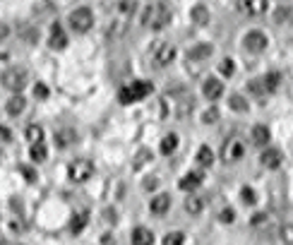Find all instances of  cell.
Listing matches in <instances>:
<instances>
[{
	"instance_id": "obj_1",
	"label": "cell",
	"mask_w": 293,
	"mask_h": 245,
	"mask_svg": "<svg viewBox=\"0 0 293 245\" xmlns=\"http://www.w3.org/2000/svg\"><path fill=\"white\" fill-rule=\"evenodd\" d=\"M195 111V99L190 91L178 89L161 99V116L164 120H185Z\"/></svg>"
},
{
	"instance_id": "obj_2",
	"label": "cell",
	"mask_w": 293,
	"mask_h": 245,
	"mask_svg": "<svg viewBox=\"0 0 293 245\" xmlns=\"http://www.w3.org/2000/svg\"><path fill=\"white\" fill-rule=\"evenodd\" d=\"M171 3L168 0H156V3H149L142 12V24L146 29H164L168 22H171Z\"/></svg>"
},
{
	"instance_id": "obj_3",
	"label": "cell",
	"mask_w": 293,
	"mask_h": 245,
	"mask_svg": "<svg viewBox=\"0 0 293 245\" xmlns=\"http://www.w3.org/2000/svg\"><path fill=\"white\" fill-rule=\"evenodd\" d=\"M135 0H120L118 5H116V17L108 22V27H106V37L108 39H118L123 37L125 31H128V24L132 15H135Z\"/></svg>"
},
{
	"instance_id": "obj_4",
	"label": "cell",
	"mask_w": 293,
	"mask_h": 245,
	"mask_svg": "<svg viewBox=\"0 0 293 245\" xmlns=\"http://www.w3.org/2000/svg\"><path fill=\"white\" fill-rule=\"evenodd\" d=\"M152 94V84L149 82H132V84H125L120 87L118 91V101L120 103H135V101L144 99Z\"/></svg>"
},
{
	"instance_id": "obj_5",
	"label": "cell",
	"mask_w": 293,
	"mask_h": 245,
	"mask_svg": "<svg viewBox=\"0 0 293 245\" xmlns=\"http://www.w3.org/2000/svg\"><path fill=\"white\" fill-rule=\"evenodd\" d=\"M0 80H3V87L8 91L19 94V91L27 87V70H22V67H8Z\"/></svg>"
},
{
	"instance_id": "obj_6",
	"label": "cell",
	"mask_w": 293,
	"mask_h": 245,
	"mask_svg": "<svg viewBox=\"0 0 293 245\" xmlns=\"http://www.w3.org/2000/svg\"><path fill=\"white\" fill-rule=\"evenodd\" d=\"M94 176V163L89 159H75L67 166V178L72 183H84Z\"/></svg>"
},
{
	"instance_id": "obj_7",
	"label": "cell",
	"mask_w": 293,
	"mask_h": 245,
	"mask_svg": "<svg viewBox=\"0 0 293 245\" xmlns=\"http://www.w3.org/2000/svg\"><path fill=\"white\" fill-rule=\"evenodd\" d=\"M70 27L77 31V34H84V31H89L94 24V15H92V10L89 8H77L70 12Z\"/></svg>"
},
{
	"instance_id": "obj_8",
	"label": "cell",
	"mask_w": 293,
	"mask_h": 245,
	"mask_svg": "<svg viewBox=\"0 0 293 245\" xmlns=\"http://www.w3.org/2000/svg\"><path fill=\"white\" fill-rule=\"evenodd\" d=\"M243 156H245V145H243L240 139L231 137V139L224 142V147H221V159L226 163H236V161H240Z\"/></svg>"
},
{
	"instance_id": "obj_9",
	"label": "cell",
	"mask_w": 293,
	"mask_h": 245,
	"mask_svg": "<svg viewBox=\"0 0 293 245\" xmlns=\"http://www.w3.org/2000/svg\"><path fill=\"white\" fill-rule=\"evenodd\" d=\"M152 55H154V65H156V67H166V65H171L175 60V46L168 44V41H161V44L154 46Z\"/></svg>"
},
{
	"instance_id": "obj_10",
	"label": "cell",
	"mask_w": 293,
	"mask_h": 245,
	"mask_svg": "<svg viewBox=\"0 0 293 245\" xmlns=\"http://www.w3.org/2000/svg\"><path fill=\"white\" fill-rule=\"evenodd\" d=\"M243 44H245V51H250V53H262L267 48V37L262 31H250Z\"/></svg>"
},
{
	"instance_id": "obj_11",
	"label": "cell",
	"mask_w": 293,
	"mask_h": 245,
	"mask_svg": "<svg viewBox=\"0 0 293 245\" xmlns=\"http://www.w3.org/2000/svg\"><path fill=\"white\" fill-rule=\"evenodd\" d=\"M240 12H250V15H265L267 12V0H238Z\"/></svg>"
},
{
	"instance_id": "obj_12",
	"label": "cell",
	"mask_w": 293,
	"mask_h": 245,
	"mask_svg": "<svg viewBox=\"0 0 293 245\" xmlns=\"http://www.w3.org/2000/svg\"><path fill=\"white\" fill-rule=\"evenodd\" d=\"M48 44H51V48H55V51H63L65 46H67V37H65V31H63L60 24H53V27H51Z\"/></svg>"
},
{
	"instance_id": "obj_13",
	"label": "cell",
	"mask_w": 293,
	"mask_h": 245,
	"mask_svg": "<svg viewBox=\"0 0 293 245\" xmlns=\"http://www.w3.org/2000/svg\"><path fill=\"white\" fill-rule=\"evenodd\" d=\"M260 161H262V166H265V168L274 171V168H279V166H281V152H279V149H265V152H262V156H260Z\"/></svg>"
},
{
	"instance_id": "obj_14",
	"label": "cell",
	"mask_w": 293,
	"mask_h": 245,
	"mask_svg": "<svg viewBox=\"0 0 293 245\" xmlns=\"http://www.w3.org/2000/svg\"><path fill=\"white\" fill-rule=\"evenodd\" d=\"M202 89H204V96H207L209 101H216L221 94H224V84H221L219 80L209 77V80L204 82V87H202Z\"/></svg>"
},
{
	"instance_id": "obj_15",
	"label": "cell",
	"mask_w": 293,
	"mask_h": 245,
	"mask_svg": "<svg viewBox=\"0 0 293 245\" xmlns=\"http://www.w3.org/2000/svg\"><path fill=\"white\" fill-rule=\"evenodd\" d=\"M200 183H202V173L190 171V173H185V176H183V181L178 183V188H180V190H185V192H193V190H197V188H200Z\"/></svg>"
},
{
	"instance_id": "obj_16",
	"label": "cell",
	"mask_w": 293,
	"mask_h": 245,
	"mask_svg": "<svg viewBox=\"0 0 293 245\" xmlns=\"http://www.w3.org/2000/svg\"><path fill=\"white\" fill-rule=\"evenodd\" d=\"M149 207H152V212H154L156 217H164L166 212L171 209V197H168L166 192H161V195H156L154 200H152V204H149Z\"/></svg>"
},
{
	"instance_id": "obj_17",
	"label": "cell",
	"mask_w": 293,
	"mask_h": 245,
	"mask_svg": "<svg viewBox=\"0 0 293 245\" xmlns=\"http://www.w3.org/2000/svg\"><path fill=\"white\" fill-rule=\"evenodd\" d=\"M87 224H89V214H87V212H77V214L70 219V233H72V236H80L84 228H87Z\"/></svg>"
},
{
	"instance_id": "obj_18",
	"label": "cell",
	"mask_w": 293,
	"mask_h": 245,
	"mask_svg": "<svg viewBox=\"0 0 293 245\" xmlns=\"http://www.w3.org/2000/svg\"><path fill=\"white\" fill-rule=\"evenodd\" d=\"M132 245H154V233L144 226L135 228L132 231Z\"/></svg>"
},
{
	"instance_id": "obj_19",
	"label": "cell",
	"mask_w": 293,
	"mask_h": 245,
	"mask_svg": "<svg viewBox=\"0 0 293 245\" xmlns=\"http://www.w3.org/2000/svg\"><path fill=\"white\" fill-rule=\"evenodd\" d=\"M77 142V132L75 130H70V127H63V130H58L55 132V145L58 147H70V145H75Z\"/></svg>"
},
{
	"instance_id": "obj_20",
	"label": "cell",
	"mask_w": 293,
	"mask_h": 245,
	"mask_svg": "<svg viewBox=\"0 0 293 245\" xmlns=\"http://www.w3.org/2000/svg\"><path fill=\"white\" fill-rule=\"evenodd\" d=\"M190 17H193V22L197 27H207V24H209V10L204 8V5H195Z\"/></svg>"
},
{
	"instance_id": "obj_21",
	"label": "cell",
	"mask_w": 293,
	"mask_h": 245,
	"mask_svg": "<svg viewBox=\"0 0 293 245\" xmlns=\"http://www.w3.org/2000/svg\"><path fill=\"white\" fill-rule=\"evenodd\" d=\"M24 106H27V99H24V96H19V94H15V96L5 103V111H8L10 116H19V113L24 111Z\"/></svg>"
},
{
	"instance_id": "obj_22",
	"label": "cell",
	"mask_w": 293,
	"mask_h": 245,
	"mask_svg": "<svg viewBox=\"0 0 293 245\" xmlns=\"http://www.w3.org/2000/svg\"><path fill=\"white\" fill-rule=\"evenodd\" d=\"M211 53H214L211 44H197L193 51L188 53V58H190V60H204V58H209Z\"/></svg>"
},
{
	"instance_id": "obj_23",
	"label": "cell",
	"mask_w": 293,
	"mask_h": 245,
	"mask_svg": "<svg viewBox=\"0 0 293 245\" xmlns=\"http://www.w3.org/2000/svg\"><path fill=\"white\" fill-rule=\"evenodd\" d=\"M29 156H31V161H36V163L46 161V156H48L46 145H44V142H39V145H31V147H29Z\"/></svg>"
},
{
	"instance_id": "obj_24",
	"label": "cell",
	"mask_w": 293,
	"mask_h": 245,
	"mask_svg": "<svg viewBox=\"0 0 293 245\" xmlns=\"http://www.w3.org/2000/svg\"><path fill=\"white\" fill-rule=\"evenodd\" d=\"M185 209L193 214V217H197L202 209H204V197H197V195H193V197H188L185 200Z\"/></svg>"
},
{
	"instance_id": "obj_25",
	"label": "cell",
	"mask_w": 293,
	"mask_h": 245,
	"mask_svg": "<svg viewBox=\"0 0 293 245\" xmlns=\"http://www.w3.org/2000/svg\"><path fill=\"white\" fill-rule=\"evenodd\" d=\"M252 142H255V145H267V142H269V127H265V125L252 127Z\"/></svg>"
},
{
	"instance_id": "obj_26",
	"label": "cell",
	"mask_w": 293,
	"mask_h": 245,
	"mask_svg": "<svg viewBox=\"0 0 293 245\" xmlns=\"http://www.w3.org/2000/svg\"><path fill=\"white\" fill-rule=\"evenodd\" d=\"M197 163L204 166V168L214 163V152H211L209 147H200V152H197Z\"/></svg>"
},
{
	"instance_id": "obj_27",
	"label": "cell",
	"mask_w": 293,
	"mask_h": 245,
	"mask_svg": "<svg viewBox=\"0 0 293 245\" xmlns=\"http://www.w3.org/2000/svg\"><path fill=\"white\" fill-rule=\"evenodd\" d=\"M24 135H27L29 145H39V142H44V130H41L39 125H29Z\"/></svg>"
},
{
	"instance_id": "obj_28",
	"label": "cell",
	"mask_w": 293,
	"mask_h": 245,
	"mask_svg": "<svg viewBox=\"0 0 293 245\" xmlns=\"http://www.w3.org/2000/svg\"><path fill=\"white\" fill-rule=\"evenodd\" d=\"M178 147V135H166L161 139V154H173Z\"/></svg>"
},
{
	"instance_id": "obj_29",
	"label": "cell",
	"mask_w": 293,
	"mask_h": 245,
	"mask_svg": "<svg viewBox=\"0 0 293 245\" xmlns=\"http://www.w3.org/2000/svg\"><path fill=\"white\" fill-rule=\"evenodd\" d=\"M279 80H281V75H279V73H267L265 77H262V82H265V89L267 91H274L276 87H279Z\"/></svg>"
},
{
	"instance_id": "obj_30",
	"label": "cell",
	"mask_w": 293,
	"mask_h": 245,
	"mask_svg": "<svg viewBox=\"0 0 293 245\" xmlns=\"http://www.w3.org/2000/svg\"><path fill=\"white\" fill-rule=\"evenodd\" d=\"M183 243H185V236L180 231H171V233L164 236V245H183Z\"/></svg>"
},
{
	"instance_id": "obj_31",
	"label": "cell",
	"mask_w": 293,
	"mask_h": 245,
	"mask_svg": "<svg viewBox=\"0 0 293 245\" xmlns=\"http://www.w3.org/2000/svg\"><path fill=\"white\" fill-rule=\"evenodd\" d=\"M279 236H281V243L284 245H293V224H284L281 231H279Z\"/></svg>"
},
{
	"instance_id": "obj_32",
	"label": "cell",
	"mask_w": 293,
	"mask_h": 245,
	"mask_svg": "<svg viewBox=\"0 0 293 245\" xmlns=\"http://www.w3.org/2000/svg\"><path fill=\"white\" fill-rule=\"evenodd\" d=\"M229 106H231L233 111L243 113V111H247V101L243 99V96H236V94H233V96H231V103H229Z\"/></svg>"
},
{
	"instance_id": "obj_33",
	"label": "cell",
	"mask_w": 293,
	"mask_h": 245,
	"mask_svg": "<svg viewBox=\"0 0 293 245\" xmlns=\"http://www.w3.org/2000/svg\"><path fill=\"white\" fill-rule=\"evenodd\" d=\"M219 70H221V75L231 77V75L236 73V63H233L231 58H224V60H221V65H219Z\"/></svg>"
},
{
	"instance_id": "obj_34",
	"label": "cell",
	"mask_w": 293,
	"mask_h": 245,
	"mask_svg": "<svg viewBox=\"0 0 293 245\" xmlns=\"http://www.w3.org/2000/svg\"><path fill=\"white\" fill-rule=\"evenodd\" d=\"M250 224L255 228H265L267 224H269V214H265V212H262V214H255V217L250 219Z\"/></svg>"
},
{
	"instance_id": "obj_35",
	"label": "cell",
	"mask_w": 293,
	"mask_h": 245,
	"mask_svg": "<svg viewBox=\"0 0 293 245\" xmlns=\"http://www.w3.org/2000/svg\"><path fill=\"white\" fill-rule=\"evenodd\" d=\"M247 89L252 91V94H267V89H265V82L262 80H252L250 84H247Z\"/></svg>"
},
{
	"instance_id": "obj_36",
	"label": "cell",
	"mask_w": 293,
	"mask_h": 245,
	"mask_svg": "<svg viewBox=\"0 0 293 245\" xmlns=\"http://www.w3.org/2000/svg\"><path fill=\"white\" fill-rule=\"evenodd\" d=\"M240 197H243V202H245V204H255V190H252V188H243V190H240Z\"/></svg>"
},
{
	"instance_id": "obj_37",
	"label": "cell",
	"mask_w": 293,
	"mask_h": 245,
	"mask_svg": "<svg viewBox=\"0 0 293 245\" xmlns=\"http://www.w3.org/2000/svg\"><path fill=\"white\" fill-rule=\"evenodd\" d=\"M202 120H204L207 125H211V123H216V120H219V111H216V109L204 111V116H202Z\"/></svg>"
},
{
	"instance_id": "obj_38",
	"label": "cell",
	"mask_w": 293,
	"mask_h": 245,
	"mask_svg": "<svg viewBox=\"0 0 293 245\" xmlns=\"http://www.w3.org/2000/svg\"><path fill=\"white\" fill-rule=\"evenodd\" d=\"M219 219H221V221H224V224H231V221L236 219V214H233V209H231V207H226V209H221Z\"/></svg>"
},
{
	"instance_id": "obj_39",
	"label": "cell",
	"mask_w": 293,
	"mask_h": 245,
	"mask_svg": "<svg viewBox=\"0 0 293 245\" xmlns=\"http://www.w3.org/2000/svg\"><path fill=\"white\" fill-rule=\"evenodd\" d=\"M34 94H36V99H46V96L51 94V91H48L46 84H41V82H39L36 87H34Z\"/></svg>"
},
{
	"instance_id": "obj_40",
	"label": "cell",
	"mask_w": 293,
	"mask_h": 245,
	"mask_svg": "<svg viewBox=\"0 0 293 245\" xmlns=\"http://www.w3.org/2000/svg\"><path fill=\"white\" fill-rule=\"evenodd\" d=\"M22 176H24L29 183L36 181V171H34V168H29V166H22Z\"/></svg>"
},
{
	"instance_id": "obj_41",
	"label": "cell",
	"mask_w": 293,
	"mask_h": 245,
	"mask_svg": "<svg viewBox=\"0 0 293 245\" xmlns=\"http://www.w3.org/2000/svg\"><path fill=\"white\" fill-rule=\"evenodd\" d=\"M12 139V130L5 125H0V142H10Z\"/></svg>"
},
{
	"instance_id": "obj_42",
	"label": "cell",
	"mask_w": 293,
	"mask_h": 245,
	"mask_svg": "<svg viewBox=\"0 0 293 245\" xmlns=\"http://www.w3.org/2000/svg\"><path fill=\"white\" fill-rule=\"evenodd\" d=\"M10 34V27L8 24H3V22H0V39H5Z\"/></svg>"
}]
</instances>
